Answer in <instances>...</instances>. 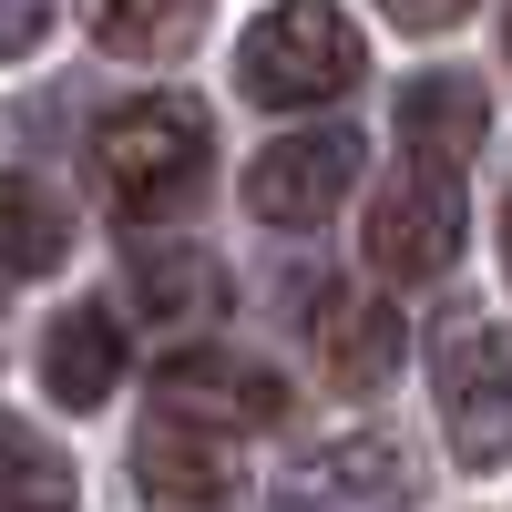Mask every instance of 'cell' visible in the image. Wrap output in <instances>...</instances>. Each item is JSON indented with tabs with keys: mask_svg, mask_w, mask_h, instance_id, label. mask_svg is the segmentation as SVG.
Masks as SVG:
<instances>
[{
	"mask_svg": "<svg viewBox=\"0 0 512 512\" xmlns=\"http://www.w3.org/2000/svg\"><path fill=\"white\" fill-rule=\"evenodd\" d=\"M41 31H52V0H0V62H21Z\"/></svg>",
	"mask_w": 512,
	"mask_h": 512,
	"instance_id": "16",
	"label": "cell"
},
{
	"mask_svg": "<svg viewBox=\"0 0 512 512\" xmlns=\"http://www.w3.org/2000/svg\"><path fill=\"white\" fill-rule=\"evenodd\" d=\"M134 492H144L154 512H236V492H246L236 431L185 420V410H154L144 441H134Z\"/></svg>",
	"mask_w": 512,
	"mask_h": 512,
	"instance_id": "5",
	"label": "cell"
},
{
	"mask_svg": "<svg viewBox=\"0 0 512 512\" xmlns=\"http://www.w3.org/2000/svg\"><path fill=\"white\" fill-rule=\"evenodd\" d=\"M502 267H512V195H502Z\"/></svg>",
	"mask_w": 512,
	"mask_h": 512,
	"instance_id": "18",
	"label": "cell"
},
{
	"mask_svg": "<svg viewBox=\"0 0 512 512\" xmlns=\"http://www.w3.org/2000/svg\"><path fill=\"white\" fill-rule=\"evenodd\" d=\"M431 379H441L451 461H472V472L512 461V328H492V318H451Z\"/></svg>",
	"mask_w": 512,
	"mask_h": 512,
	"instance_id": "3",
	"label": "cell"
},
{
	"mask_svg": "<svg viewBox=\"0 0 512 512\" xmlns=\"http://www.w3.org/2000/svg\"><path fill=\"white\" fill-rule=\"evenodd\" d=\"M82 21H93L103 52H123V62H164V52H185V41H195L205 0H82Z\"/></svg>",
	"mask_w": 512,
	"mask_h": 512,
	"instance_id": "13",
	"label": "cell"
},
{
	"mask_svg": "<svg viewBox=\"0 0 512 512\" xmlns=\"http://www.w3.org/2000/svg\"><path fill=\"white\" fill-rule=\"evenodd\" d=\"M502 52H512V11H502Z\"/></svg>",
	"mask_w": 512,
	"mask_h": 512,
	"instance_id": "19",
	"label": "cell"
},
{
	"mask_svg": "<svg viewBox=\"0 0 512 512\" xmlns=\"http://www.w3.org/2000/svg\"><path fill=\"white\" fill-rule=\"evenodd\" d=\"M134 297H144L154 318H216L226 308V267L195 256V246H144L134 256Z\"/></svg>",
	"mask_w": 512,
	"mask_h": 512,
	"instance_id": "14",
	"label": "cell"
},
{
	"mask_svg": "<svg viewBox=\"0 0 512 512\" xmlns=\"http://www.w3.org/2000/svg\"><path fill=\"white\" fill-rule=\"evenodd\" d=\"M482 134H492V103H482L472 72H420L400 93V144L420 164H441V175H461V164L482 154Z\"/></svg>",
	"mask_w": 512,
	"mask_h": 512,
	"instance_id": "9",
	"label": "cell"
},
{
	"mask_svg": "<svg viewBox=\"0 0 512 512\" xmlns=\"http://www.w3.org/2000/svg\"><path fill=\"white\" fill-rule=\"evenodd\" d=\"M154 410H185V420H216V431H277L287 420V379L226 359V349H185L154 369Z\"/></svg>",
	"mask_w": 512,
	"mask_h": 512,
	"instance_id": "8",
	"label": "cell"
},
{
	"mask_svg": "<svg viewBox=\"0 0 512 512\" xmlns=\"http://www.w3.org/2000/svg\"><path fill=\"white\" fill-rule=\"evenodd\" d=\"M0 512H72V461L0 410Z\"/></svg>",
	"mask_w": 512,
	"mask_h": 512,
	"instance_id": "15",
	"label": "cell"
},
{
	"mask_svg": "<svg viewBox=\"0 0 512 512\" xmlns=\"http://www.w3.org/2000/svg\"><path fill=\"white\" fill-rule=\"evenodd\" d=\"M205 113L185 93H144V103H123L103 113V134H93V185L123 226H164L175 205H195L205 185Z\"/></svg>",
	"mask_w": 512,
	"mask_h": 512,
	"instance_id": "1",
	"label": "cell"
},
{
	"mask_svg": "<svg viewBox=\"0 0 512 512\" xmlns=\"http://www.w3.org/2000/svg\"><path fill=\"white\" fill-rule=\"evenodd\" d=\"M267 512H410V451L379 431H349V441L297 461Z\"/></svg>",
	"mask_w": 512,
	"mask_h": 512,
	"instance_id": "7",
	"label": "cell"
},
{
	"mask_svg": "<svg viewBox=\"0 0 512 512\" xmlns=\"http://www.w3.org/2000/svg\"><path fill=\"white\" fill-rule=\"evenodd\" d=\"M390 21L400 31H451V21H472V0H390Z\"/></svg>",
	"mask_w": 512,
	"mask_h": 512,
	"instance_id": "17",
	"label": "cell"
},
{
	"mask_svg": "<svg viewBox=\"0 0 512 512\" xmlns=\"http://www.w3.org/2000/svg\"><path fill=\"white\" fill-rule=\"evenodd\" d=\"M123 379V318L113 308H62L52 338H41V390L62 410H103Z\"/></svg>",
	"mask_w": 512,
	"mask_h": 512,
	"instance_id": "10",
	"label": "cell"
},
{
	"mask_svg": "<svg viewBox=\"0 0 512 512\" xmlns=\"http://www.w3.org/2000/svg\"><path fill=\"white\" fill-rule=\"evenodd\" d=\"M451 256H461V185L441 164H410V175H390L369 195V267L379 277L431 287V277H451Z\"/></svg>",
	"mask_w": 512,
	"mask_h": 512,
	"instance_id": "4",
	"label": "cell"
},
{
	"mask_svg": "<svg viewBox=\"0 0 512 512\" xmlns=\"http://www.w3.org/2000/svg\"><path fill=\"white\" fill-rule=\"evenodd\" d=\"M400 308L390 297H328L318 308V369H328V390H379V379L400 369Z\"/></svg>",
	"mask_w": 512,
	"mask_h": 512,
	"instance_id": "11",
	"label": "cell"
},
{
	"mask_svg": "<svg viewBox=\"0 0 512 512\" xmlns=\"http://www.w3.org/2000/svg\"><path fill=\"white\" fill-rule=\"evenodd\" d=\"M349 185H359V134H287L246 164V216L256 226H328Z\"/></svg>",
	"mask_w": 512,
	"mask_h": 512,
	"instance_id": "6",
	"label": "cell"
},
{
	"mask_svg": "<svg viewBox=\"0 0 512 512\" xmlns=\"http://www.w3.org/2000/svg\"><path fill=\"white\" fill-rule=\"evenodd\" d=\"M359 72H369V52H359V31H349L338 0H277V11L246 21V41H236V93L267 103V113L338 103Z\"/></svg>",
	"mask_w": 512,
	"mask_h": 512,
	"instance_id": "2",
	"label": "cell"
},
{
	"mask_svg": "<svg viewBox=\"0 0 512 512\" xmlns=\"http://www.w3.org/2000/svg\"><path fill=\"white\" fill-rule=\"evenodd\" d=\"M72 256V216L52 205V185L0 175V277H52Z\"/></svg>",
	"mask_w": 512,
	"mask_h": 512,
	"instance_id": "12",
	"label": "cell"
}]
</instances>
